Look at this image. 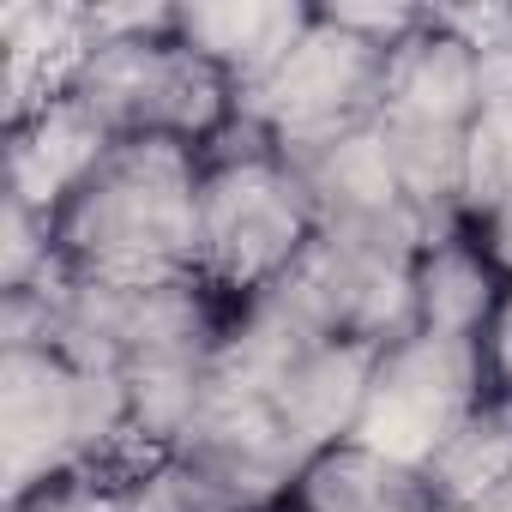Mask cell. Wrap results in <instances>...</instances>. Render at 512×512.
<instances>
[{
	"label": "cell",
	"mask_w": 512,
	"mask_h": 512,
	"mask_svg": "<svg viewBox=\"0 0 512 512\" xmlns=\"http://www.w3.org/2000/svg\"><path fill=\"white\" fill-rule=\"evenodd\" d=\"M133 434L127 380L97 374L49 344L0 350V482L7 512L55 482L97 476V464Z\"/></svg>",
	"instance_id": "7a4b0ae2"
},
{
	"label": "cell",
	"mask_w": 512,
	"mask_h": 512,
	"mask_svg": "<svg viewBox=\"0 0 512 512\" xmlns=\"http://www.w3.org/2000/svg\"><path fill=\"white\" fill-rule=\"evenodd\" d=\"M470 512H512V488H506V494H494V500H482V506H470Z\"/></svg>",
	"instance_id": "e0dca14e"
},
{
	"label": "cell",
	"mask_w": 512,
	"mask_h": 512,
	"mask_svg": "<svg viewBox=\"0 0 512 512\" xmlns=\"http://www.w3.org/2000/svg\"><path fill=\"white\" fill-rule=\"evenodd\" d=\"M422 229H338L320 223L296 266L272 284L284 290L326 338L392 350L416 332V253Z\"/></svg>",
	"instance_id": "5b68a950"
},
{
	"label": "cell",
	"mask_w": 512,
	"mask_h": 512,
	"mask_svg": "<svg viewBox=\"0 0 512 512\" xmlns=\"http://www.w3.org/2000/svg\"><path fill=\"white\" fill-rule=\"evenodd\" d=\"M422 476L452 512H470V506L506 494L512 488V386H494L464 416V428L428 458Z\"/></svg>",
	"instance_id": "7c38bea8"
},
{
	"label": "cell",
	"mask_w": 512,
	"mask_h": 512,
	"mask_svg": "<svg viewBox=\"0 0 512 512\" xmlns=\"http://www.w3.org/2000/svg\"><path fill=\"white\" fill-rule=\"evenodd\" d=\"M314 19L320 13L302 0H193L175 7V37L199 61H211L235 85V97H253L314 31Z\"/></svg>",
	"instance_id": "ba28073f"
},
{
	"label": "cell",
	"mask_w": 512,
	"mask_h": 512,
	"mask_svg": "<svg viewBox=\"0 0 512 512\" xmlns=\"http://www.w3.org/2000/svg\"><path fill=\"white\" fill-rule=\"evenodd\" d=\"M67 97H79L115 139H169L187 151L217 145L241 115L235 85L175 37V13L157 31L91 43Z\"/></svg>",
	"instance_id": "277c9868"
},
{
	"label": "cell",
	"mask_w": 512,
	"mask_h": 512,
	"mask_svg": "<svg viewBox=\"0 0 512 512\" xmlns=\"http://www.w3.org/2000/svg\"><path fill=\"white\" fill-rule=\"evenodd\" d=\"M13 512H109V482H97V476H73V482L43 488L37 500H25V506H13Z\"/></svg>",
	"instance_id": "5bb4252c"
},
{
	"label": "cell",
	"mask_w": 512,
	"mask_h": 512,
	"mask_svg": "<svg viewBox=\"0 0 512 512\" xmlns=\"http://www.w3.org/2000/svg\"><path fill=\"white\" fill-rule=\"evenodd\" d=\"M121 139L79 103V97H55L37 115H25L13 127L7 145V199H25L31 211H43L55 223V211L85 187V175L115 151Z\"/></svg>",
	"instance_id": "9c48e42d"
},
{
	"label": "cell",
	"mask_w": 512,
	"mask_h": 512,
	"mask_svg": "<svg viewBox=\"0 0 512 512\" xmlns=\"http://www.w3.org/2000/svg\"><path fill=\"white\" fill-rule=\"evenodd\" d=\"M482 356H488L494 386H512V290H506V302H500V314H494V326L482 338Z\"/></svg>",
	"instance_id": "9a60e30c"
},
{
	"label": "cell",
	"mask_w": 512,
	"mask_h": 512,
	"mask_svg": "<svg viewBox=\"0 0 512 512\" xmlns=\"http://www.w3.org/2000/svg\"><path fill=\"white\" fill-rule=\"evenodd\" d=\"M199 157V278L247 302L296 266L320 217L296 163L266 133L247 145H211Z\"/></svg>",
	"instance_id": "3957f363"
},
{
	"label": "cell",
	"mask_w": 512,
	"mask_h": 512,
	"mask_svg": "<svg viewBox=\"0 0 512 512\" xmlns=\"http://www.w3.org/2000/svg\"><path fill=\"white\" fill-rule=\"evenodd\" d=\"M302 512H452L422 470L392 464L368 446H332L326 458L308 464L296 500Z\"/></svg>",
	"instance_id": "8fae6325"
},
{
	"label": "cell",
	"mask_w": 512,
	"mask_h": 512,
	"mask_svg": "<svg viewBox=\"0 0 512 512\" xmlns=\"http://www.w3.org/2000/svg\"><path fill=\"white\" fill-rule=\"evenodd\" d=\"M488 392H494V374H488V356L476 338L410 332L374 356L350 446H368L410 470H428V458L464 428V416Z\"/></svg>",
	"instance_id": "8992f818"
},
{
	"label": "cell",
	"mask_w": 512,
	"mask_h": 512,
	"mask_svg": "<svg viewBox=\"0 0 512 512\" xmlns=\"http://www.w3.org/2000/svg\"><path fill=\"white\" fill-rule=\"evenodd\" d=\"M284 512H302V506H284Z\"/></svg>",
	"instance_id": "ac0fdd59"
},
{
	"label": "cell",
	"mask_w": 512,
	"mask_h": 512,
	"mask_svg": "<svg viewBox=\"0 0 512 512\" xmlns=\"http://www.w3.org/2000/svg\"><path fill=\"white\" fill-rule=\"evenodd\" d=\"M506 290L512 284L494 272L482 241L440 235L416 253V332H446V338H476L482 344Z\"/></svg>",
	"instance_id": "30bf717a"
},
{
	"label": "cell",
	"mask_w": 512,
	"mask_h": 512,
	"mask_svg": "<svg viewBox=\"0 0 512 512\" xmlns=\"http://www.w3.org/2000/svg\"><path fill=\"white\" fill-rule=\"evenodd\" d=\"M500 97H506V91H500Z\"/></svg>",
	"instance_id": "d6986e66"
},
{
	"label": "cell",
	"mask_w": 512,
	"mask_h": 512,
	"mask_svg": "<svg viewBox=\"0 0 512 512\" xmlns=\"http://www.w3.org/2000/svg\"><path fill=\"white\" fill-rule=\"evenodd\" d=\"M482 253H488V260H494V272L512 284V205H500V211H488L482 217Z\"/></svg>",
	"instance_id": "2e32d148"
},
{
	"label": "cell",
	"mask_w": 512,
	"mask_h": 512,
	"mask_svg": "<svg viewBox=\"0 0 512 512\" xmlns=\"http://www.w3.org/2000/svg\"><path fill=\"white\" fill-rule=\"evenodd\" d=\"M109 512H241L229 506L199 470H187L181 458L157 452L151 464H139L133 476L109 482Z\"/></svg>",
	"instance_id": "4fadbf2b"
},
{
	"label": "cell",
	"mask_w": 512,
	"mask_h": 512,
	"mask_svg": "<svg viewBox=\"0 0 512 512\" xmlns=\"http://www.w3.org/2000/svg\"><path fill=\"white\" fill-rule=\"evenodd\" d=\"M199 181V151L169 139H121L55 211L61 266L103 284L199 278Z\"/></svg>",
	"instance_id": "6da1fadb"
},
{
	"label": "cell",
	"mask_w": 512,
	"mask_h": 512,
	"mask_svg": "<svg viewBox=\"0 0 512 512\" xmlns=\"http://www.w3.org/2000/svg\"><path fill=\"white\" fill-rule=\"evenodd\" d=\"M386 55L392 49H380L362 31H350L332 13H320L314 31L284 55V67L253 97H241V115L260 127L278 151L350 133V127L374 121V109H380Z\"/></svg>",
	"instance_id": "52a82bcc"
}]
</instances>
